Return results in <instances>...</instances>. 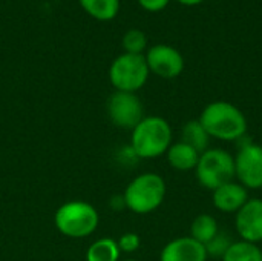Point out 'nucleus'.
I'll return each mask as SVG.
<instances>
[{"label":"nucleus","instance_id":"obj_2","mask_svg":"<svg viewBox=\"0 0 262 261\" xmlns=\"http://www.w3.org/2000/svg\"><path fill=\"white\" fill-rule=\"evenodd\" d=\"M172 128L158 115L144 117L130 134V151L138 158H157L164 155L172 145Z\"/></svg>","mask_w":262,"mask_h":261},{"label":"nucleus","instance_id":"obj_6","mask_svg":"<svg viewBox=\"0 0 262 261\" xmlns=\"http://www.w3.org/2000/svg\"><path fill=\"white\" fill-rule=\"evenodd\" d=\"M149 66L143 54H121L109 68V80L115 91L137 92L149 78Z\"/></svg>","mask_w":262,"mask_h":261},{"label":"nucleus","instance_id":"obj_22","mask_svg":"<svg viewBox=\"0 0 262 261\" xmlns=\"http://www.w3.org/2000/svg\"><path fill=\"white\" fill-rule=\"evenodd\" d=\"M169 2L170 0H138L141 8H144L146 11H150V12L163 11L169 5Z\"/></svg>","mask_w":262,"mask_h":261},{"label":"nucleus","instance_id":"obj_12","mask_svg":"<svg viewBox=\"0 0 262 261\" xmlns=\"http://www.w3.org/2000/svg\"><path fill=\"white\" fill-rule=\"evenodd\" d=\"M249 200V191L238 182L221 185L212 192L213 206L223 214H236Z\"/></svg>","mask_w":262,"mask_h":261},{"label":"nucleus","instance_id":"obj_1","mask_svg":"<svg viewBox=\"0 0 262 261\" xmlns=\"http://www.w3.org/2000/svg\"><path fill=\"white\" fill-rule=\"evenodd\" d=\"M200 123L210 138L221 142L241 140L247 132V118L243 111L226 100L209 103L200 114Z\"/></svg>","mask_w":262,"mask_h":261},{"label":"nucleus","instance_id":"obj_17","mask_svg":"<svg viewBox=\"0 0 262 261\" xmlns=\"http://www.w3.org/2000/svg\"><path fill=\"white\" fill-rule=\"evenodd\" d=\"M81 8L94 18L107 22L120 11V0H78Z\"/></svg>","mask_w":262,"mask_h":261},{"label":"nucleus","instance_id":"obj_16","mask_svg":"<svg viewBox=\"0 0 262 261\" xmlns=\"http://www.w3.org/2000/svg\"><path fill=\"white\" fill-rule=\"evenodd\" d=\"M181 142L190 145L193 149H196L201 154L206 149H209L210 135L203 128V125L200 123L198 118L196 120H189L187 123H184V126L181 129Z\"/></svg>","mask_w":262,"mask_h":261},{"label":"nucleus","instance_id":"obj_7","mask_svg":"<svg viewBox=\"0 0 262 261\" xmlns=\"http://www.w3.org/2000/svg\"><path fill=\"white\" fill-rule=\"evenodd\" d=\"M109 120L121 129H134L144 118V108L135 92L115 91L106 102Z\"/></svg>","mask_w":262,"mask_h":261},{"label":"nucleus","instance_id":"obj_20","mask_svg":"<svg viewBox=\"0 0 262 261\" xmlns=\"http://www.w3.org/2000/svg\"><path fill=\"white\" fill-rule=\"evenodd\" d=\"M230 245H232V242L224 234L220 232L210 243L206 245L207 257H220V258H223V255L226 254V251L229 249Z\"/></svg>","mask_w":262,"mask_h":261},{"label":"nucleus","instance_id":"obj_18","mask_svg":"<svg viewBox=\"0 0 262 261\" xmlns=\"http://www.w3.org/2000/svg\"><path fill=\"white\" fill-rule=\"evenodd\" d=\"M221 261H262L261 248L250 242H232Z\"/></svg>","mask_w":262,"mask_h":261},{"label":"nucleus","instance_id":"obj_19","mask_svg":"<svg viewBox=\"0 0 262 261\" xmlns=\"http://www.w3.org/2000/svg\"><path fill=\"white\" fill-rule=\"evenodd\" d=\"M123 48L127 54H143L147 48V37L141 29H129L123 35Z\"/></svg>","mask_w":262,"mask_h":261},{"label":"nucleus","instance_id":"obj_23","mask_svg":"<svg viewBox=\"0 0 262 261\" xmlns=\"http://www.w3.org/2000/svg\"><path fill=\"white\" fill-rule=\"evenodd\" d=\"M177 2H180V3H183V5L192 6V5H198V3H201V2H204V0H177Z\"/></svg>","mask_w":262,"mask_h":261},{"label":"nucleus","instance_id":"obj_9","mask_svg":"<svg viewBox=\"0 0 262 261\" xmlns=\"http://www.w3.org/2000/svg\"><path fill=\"white\" fill-rule=\"evenodd\" d=\"M149 71L161 78H175L184 69V58L181 52L166 43H158L152 46L144 55Z\"/></svg>","mask_w":262,"mask_h":261},{"label":"nucleus","instance_id":"obj_14","mask_svg":"<svg viewBox=\"0 0 262 261\" xmlns=\"http://www.w3.org/2000/svg\"><path fill=\"white\" fill-rule=\"evenodd\" d=\"M220 234L218 222L210 214H200L190 225V237L201 245L210 243Z\"/></svg>","mask_w":262,"mask_h":261},{"label":"nucleus","instance_id":"obj_11","mask_svg":"<svg viewBox=\"0 0 262 261\" xmlns=\"http://www.w3.org/2000/svg\"><path fill=\"white\" fill-rule=\"evenodd\" d=\"M206 246L189 237L169 242L160 254V261H207Z\"/></svg>","mask_w":262,"mask_h":261},{"label":"nucleus","instance_id":"obj_21","mask_svg":"<svg viewBox=\"0 0 262 261\" xmlns=\"http://www.w3.org/2000/svg\"><path fill=\"white\" fill-rule=\"evenodd\" d=\"M117 245L120 248L121 252L124 254H132L135 251H138L140 245H141V238L138 234L135 232H126L123 234L118 240H117Z\"/></svg>","mask_w":262,"mask_h":261},{"label":"nucleus","instance_id":"obj_3","mask_svg":"<svg viewBox=\"0 0 262 261\" xmlns=\"http://www.w3.org/2000/svg\"><path fill=\"white\" fill-rule=\"evenodd\" d=\"M167 186L161 175L144 172L137 175L126 186L123 200L124 206L138 215H146L157 211L166 198Z\"/></svg>","mask_w":262,"mask_h":261},{"label":"nucleus","instance_id":"obj_24","mask_svg":"<svg viewBox=\"0 0 262 261\" xmlns=\"http://www.w3.org/2000/svg\"><path fill=\"white\" fill-rule=\"evenodd\" d=\"M123 261H138V260H123Z\"/></svg>","mask_w":262,"mask_h":261},{"label":"nucleus","instance_id":"obj_15","mask_svg":"<svg viewBox=\"0 0 262 261\" xmlns=\"http://www.w3.org/2000/svg\"><path fill=\"white\" fill-rule=\"evenodd\" d=\"M121 251L117 240L98 238L86 249V261H120Z\"/></svg>","mask_w":262,"mask_h":261},{"label":"nucleus","instance_id":"obj_8","mask_svg":"<svg viewBox=\"0 0 262 261\" xmlns=\"http://www.w3.org/2000/svg\"><path fill=\"white\" fill-rule=\"evenodd\" d=\"M235 178L247 191L262 189V145L247 142L235 155Z\"/></svg>","mask_w":262,"mask_h":261},{"label":"nucleus","instance_id":"obj_4","mask_svg":"<svg viewBox=\"0 0 262 261\" xmlns=\"http://www.w3.org/2000/svg\"><path fill=\"white\" fill-rule=\"evenodd\" d=\"M57 231L74 240L86 238L94 234L100 223L98 211L88 202L72 200L63 203L54 215Z\"/></svg>","mask_w":262,"mask_h":261},{"label":"nucleus","instance_id":"obj_10","mask_svg":"<svg viewBox=\"0 0 262 261\" xmlns=\"http://www.w3.org/2000/svg\"><path fill=\"white\" fill-rule=\"evenodd\" d=\"M235 215V228L241 240L259 245L262 242L261 198H249Z\"/></svg>","mask_w":262,"mask_h":261},{"label":"nucleus","instance_id":"obj_5","mask_svg":"<svg viewBox=\"0 0 262 261\" xmlns=\"http://www.w3.org/2000/svg\"><path fill=\"white\" fill-rule=\"evenodd\" d=\"M195 177L203 188L213 192L221 185L233 182L235 157L221 148H209L200 155Z\"/></svg>","mask_w":262,"mask_h":261},{"label":"nucleus","instance_id":"obj_13","mask_svg":"<svg viewBox=\"0 0 262 261\" xmlns=\"http://www.w3.org/2000/svg\"><path fill=\"white\" fill-rule=\"evenodd\" d=\"M200 152L196 149H193L190 145L184 143V142H178V143H172L170 148L166 152L167 162L169 165L175 169V171H181V172H187V171H195L196 163L200 160Z\"/></svg>","mask_w":262,"mask_h":261}]
</instances>
